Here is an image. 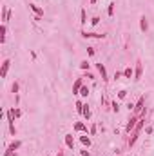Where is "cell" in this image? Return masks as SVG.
Wrapping results in <instances>:
<instances>
[{
  "label": "cell",
  "mask_w": 154,
  "mask_h": 156,
  "mask_svg": "<svg viewBox=\"0 0 154 156\" xmlns=\"http://www.w3.org/2000/svg\"><path fill=\"white\" fill-rule=\"evenodd\" d=\"M20 147H22V140H16V142H13V144L8 147V151L4 153V156H15V153L18 151Z\"/></svg>",
  "instance_id": "obj_1"
},
{
  "label": "cell",
  "mask_w": 154,
  "mask_h": 156,
  "mask_svg": "<svg viewBox=\"0 0 154 156\" xmlns=\"http://www.w3.org/2000/svg\"><path fill=\"white\" fill-rule=\"evenodd\" d=\"M142 74H143V65H142V62H136V69H134V82H140V78H142Z\"/></svg>",
  "instance_id": "obj_2"
},
{
  "label": "cell",
  "mask_w": 154,
  "mask_h": 156,
  "mask_svg": "<svg viewBox=\"0 0 154 156\" xmlns=\"http://www.w3.org/2000/svg\"><path fill=\"white\" fill-rule=\"evenodd\" d=\"M9 65H11V60H9V58H5L4 62H2V69H0V78H5V76H8Z\"/></svg>",
  "instance_id": "obj_3"
},
{
  "label": "cell",
  "mask_w": 154,
  "mask_h": 156,
  "mask_svg": "<svg viewBox=\"0 0 154 156\" xmlns=\"http://www.w3.org/2000/svg\"><path fill=\"white\" fill-rule=\"evenodd\" d=\"M84 38H98V40H103L105 38V35H102V33H87V31H82L80 33Z\"/></svg>",
  "instance_id": "obj_4"
},
{
  "label": "cell",
  "mask_w": 154,
  "mask_h": 156,
  "mask_svg": "<svg viewBox=\"0 0 154 156\" xmlns=\"http://www.w3.org/2000/svg\"><path fill=\"white\" fill-rule=\"evenodd\" d=\"M73 129H75L76 133H82V134H87V125L84 124V122H75V125H73Z\"/></svg>",
  "instance_id": "obj_5"
},
{
  "label": "cell",
  "mask_w": 154,
  "mask_h": 156,
  "mask_svg": "<svg viewBox=\"0 0 154 156\" xmlns=\"http://www.w3.org/2000/svg\"><path fill=\"white\" fill-rule=\"evenodd\" d=\"M147 29H149V22H147V16L142 15V16H140V31L147 33Z\"/></svg>",
  "instance_id": "obj_6"
},
{
  "label": "cell",
  "mask_w": 154,
  "mask_h": 156,
  "mask_svg": "<svg viewBox=\"0 0 154 156\" xmlns=\"http://www.w3.org/2000/svg\"><path fill=\"white\" fill-rule=\"evenodd\" d=\"M84 85V78H76L75 85H73V94H80V89H82Z\"/></svg>",
  "instance_id": "obj_7"
},
{
  "label": "cell",
  "mask_w": 154,
  "mask_h": 156,
  "mask_svg": "<svg viewBox=\"0 0 154 156\" xmlns=\"http://www.w3.org/2000/svg\"><path fill=\"white\" fill-rule=\"evenodd\" d=\"M64 140H65V145H67V149H75V138H73V134H71V133H69V134H65Z\"/></svg>",
  "instance_id": "obj_8"
},
{
  "label": "cell",
  "mask_w": 154,
  "mask_h": 156,
  "mask_svg": "<svg viewBox=\"0 0 154 156\" xmlns=\"http://www.w3.org/2000/svg\"><path fill=\"white\" fill-rule=\"evenodd\" d=\"M78 140H80V144H82L84 147H87V149L91 147V138L87 136V134H80V138H78Z\"/></svg>",
  "instance_id": "obj_9"
},
{
  "label": "cell",
  "mask_w": 154,
  "mask_h": 156,
  "mask_svg": "<svg viewBox=\"0 0 154 156\" xmlns=\"http://www.w3.org/2000/svg\"><path fill=\"white\" fill-rule=\"evenodd\" d=\"M29 9L35 13L36 16H44V9H42V8H38L36 4H29Z\"/></svg>",
  "instance_id": "obj_10"
},
{
  "label": "cell",
  "mask_w": 154,
  "mask_h": 156,
  "mask_svg": "<svg viewBox=\"0 0 154 156\" xmlns=\"http://www.w3.org/2000/svg\"><path fill=\"white\" fill-rule=\"evenodd\" d=\"M136 122H138V118H136V116H132V118L129 120V124H127V127H125V133H131L132 129L136 127Z\"/></svg>",
  "instance_id": "obj_11"
},
{
  "label": "cell",
  "mask_w": 154,
  "mask_h": 156,
  "mask_svg": "<svg viewBox=\"0 0 154 156\" xmlns=\"http://www.w3.org/2000/svg\"><path fill=\"white\" fill-rule=\"evenodd\" d=\"M123 78H134V69L131 65H127L123 69Z\"/></svg>",
  "instance_id": "obj_12"
},
{
  "label": "cell",
  "mask_w": 154,
  "mask_h": 156,
  "mask_svg": "<svg viewBox=\"0 0 154 156\" xmlns=\"http://www.w3.org/2000/svg\"><path fill=\"white\" fill-rule=\"evenodd\" d=\"M96 69H98L100 74H102V80H107V69H105V65L103 64H96Z\"/></svg>",
  "instance_id": "obj_13"
},
{
  "label": "cell",
  "mask_w": 154,
  "mask_h": 156,
  "mask_svg": "<svg viewBox=\"0 0 154 156\" xmlns=\"http://www.w3.org/2000/svg\"><path fill=\"white\" fill-rule=\"evenodd\" d=\"M0 35H2V36H0V42H5V38H8V25H5V24H2V27H0Z\"/></svg>",
  "instance_id": "obj_14"
},
{
  "label": "cell",
  "mask_w": 154,
  "mask_h": 156,
  "mask_svg": "<svg viewBox=\"0 0 154 156\" xmlns=\"http://www.w3.org/2000/svg\"><path fill=\"white\" fill-rule=\"evenodd\" d=\"M82 116H84L85 120H89V118H91V107H89V104H84V111H82Z\"/></svg>",
  "instance_id": "obj_15"
},
{
  "label": "cell",
  "mask_w": 154,
  "mask_h": 156,
  "mask_svg": "<svg viewBox=\"0 0 154 156\" xmlns=\"http://www.w3.org/2000/svg\"><path fill=\"white\" fill-rule=\"evenodd\" d=\"M80 24H82V25L87 24V13H85V9L80 11Z\"/></svg>",
  "instance_id": "obj_16"
},
{
  "label": "cell",
  "mask_w": 154,
  "mask_h": 156,
  "mask_svg": "<svg viewBox=\"0 0 154 156\" xmlns=\"http://www.w3.org/2000/svg\"><path fill=\"white\" fill-rule=\"evenodd\" d=\"M80 96H82V98L89 96V87H87V85H82V89H80Z\"/></svg>",
  "instance_id": "obj_17"
},
{
  "label": "cell",
  "mask_w": 154,
  "mask_h": 156,
  "mask_svg": "<svg viewBox=\"0 0 154 156\" xmlns=\"http://www.w3.org/2000/svg\"><path fill=\"white\" fill-rule=\"evenodd\" d=\"M143 104H145V98L142 96V98L138 100V104L134 105V111H142V109H143Z\"/></svg>",
  "instance_id": "obj_18"
},
{
  "label": "cell",
  "mask_w": 154,
  "mask_h": 156,
  "mask_svg": "<svg viewBox=\"0 0 154 156\" xmlns=\"http://www.w3.org/2000/svg\"><path fill=\"white\" fill-rule=\"evenodd\" d=\"M75 107H76V113H78V114H82V111H84V102H82V100H76Z\"/></svg>",
  "instance_id": "obj_19"
},
{
  "label": "cell",
  "mask_w": 154,
  "mask_h": 156,
  "mask_svg": "<svg viewBox=\"0 0 154 156\" xmlns=\"http://www.w3.org/2000/svg\"><path fill=\"white\" fill-rule=\"evenodd\" d=\"M114 5H116L114 2H111V4H109V8H107V15H109V16L114 15Z\"/></svg>",
  "instance_id": "obj_20"
},
{
  "label": "cell",
  "mask_w": 154,
  "mask_h": 156,
  "mask_svg": "<svg viewBox=\"0 0 154 156\" xmlns=\"http://www.w3.org/2000/svg\"><path fill=\"white\" fill-rule=\"evenodd\" d=\"M89 62H87V60H82V62H80V69H82V71H87V69H89Z\"/></svg>",
  "instance_id": "obj_21"
},
{
  "label": "cell",
  "mask_w": 154,
  "mask_h": 156,
  "mask_svg": "<svg viewBox=\"0 0 154 156\" xmlns=\"http://www.w3.org/2000/svg\"><path fill=\"white\" fill-rule=\"evenodd\" d=\"M118 98H120V100H125V98H127V91H125V89L118 91Z\"/></svg>",
  "instance_id": "obj_22"
},
{
  "label": "cell",
  "mask_w": 154,
  "mask_h": 156,
  "mask_svg": "<svg viewBox=\"0 0 154 156\" xmlns=\"http://www.w3.org/2000/svg\"><path fill=\"white\" fill-rule=\"evenodd\" d=\"M112 111H114V113H120V104H118V102H112Z\"/></svg>",
  "instance_id": "obj_23"
},
{
  "label": "cell",
  "mask_w": 154,
  "mask_h": 156,
  "mask_svg": "<svg viewBox=\"0 0 154 156\" xmlns=\"http://www.w3.org/2000/svg\"><path fill=\"white\" fill-rule=\"evenodd\" d=\"M13 113H15V118H20V116H22V111H20L18 107H15V109H13Z\"/></svg>",
  "instance_id": "obj_24"
},
{
  "label": "cell",
  "mask_w": 154,
  "mask_h": 156,
  "mask_svg": "<svg viewBox=\"0 0 154 156\" xmlns=\"http://www.w3.org/2000/svg\"><path fill=\"white\" fill-rule=\"evenodd\" d=\"M98 24H100V18L98 16H92L91 18V25H98Z\"/></svg>",
  "instance_id": "obj_25"
},
{
  "label": "cell",
  "mask_w": 154,
  "mask_h": 156,
  "mask_svg": "<svg viewBox=\"0 0 154 156\" xmlns=\"http://www.w3.org/2000/svg\"><path fill=\"white\" fill-rule=\"evenodd\" d=\"M87 53H89V56H94V47H87Z\"/></svg>",
  "instance_id": "obj_26"
},
{
  "label": "cell",
  "mask_w": 154,
  "mask_h": 156,
  "mask_svg": "<svg viewBox=\"0 0 154 156\" xmlns=\"http://www.w3.org/2000/svg\"><path fill=\"white\" fill-rule=\"evenodd\" d=\"M11 93H18V84H16V82L11 85Z\"/></svg>",
  "instance_id": "obj_27"
},
{
  "label": "cell",
  "mask_w": 154,
  "mask_h": 156,
  "mask_svg": "<svg viewBox=\"0 0 154 156\" xmlns=\"http://www.w3.org/2000/svg\"><path fill=\"white\" fill-rule=\"evenodd\" d=\"M80 156H89V151H87V147H84L82 151H80Z\"/></svg>",
  "instance_id": "obj_28"
},
{
  "label": "cell",
  "mask_w": 154,
  "mask_h": 156,
  "mask_svg": "<svg viewBox=\"0 0 154 156\" xmlns=\"http://www.w3.org/2000/svg\"><path fill=\"white\" fill-rule=\"evenodd\" d=\"M122 76H123V71H122V73H120V71H116V73H114V80H120Z\"/></svg>",
  "instance_id": "obj_29"
},
{
  "label": "cell",
  "mask_w": 154,
  "mask_h": 156,
  "mask_svg": "<svg viewBox=\"0 0 154 156\" xmlns=\"http://www.w3.org/2000/svg\"><path fill=\"white\" fill-rule=\"evenodd\" d=\"M96 2H98V0H91V4H92V5H94V4H96Z\"/></svg>",
  "instance_id": "obj_30"
},
{
  "label": "cell",
  "mask_w": 154,
  "mask_h": 156,
  "mask_svg": "<svg viewBox=\"0 0 154 156\" xmlns=\"http://www.w3.org/2000/svg\"><path fill=\"white\" fill-rule=\"evenodd\" d=\"M58 156H64V153H58Z\"/></svg>",
  "instance_id": "obj_31"
}]
</instances>
